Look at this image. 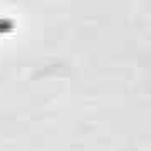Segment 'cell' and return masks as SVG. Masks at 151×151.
Masks as SVG:
<instances>
[{
  "mask_svg": "<svg viewBox=\"0 0 151 151\" xmlns=\"http://www.w3.org/2000/svg\"><path fill=\"white\" fill-rule=\"evenodd\" d=\"M14 20L12 19H0V32H9L14 29Z\"/></svg>",
  "mask_w": 151,
  "mask_h": 151,
  "instance_id": "6da1fadb",
  "label": "cell"
}]
</instances>
